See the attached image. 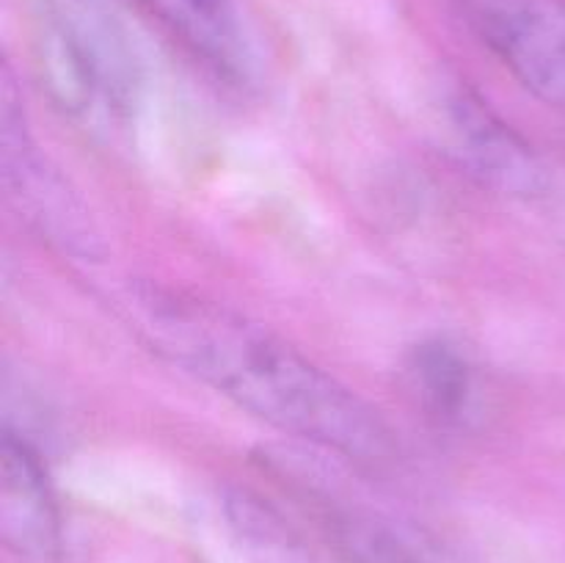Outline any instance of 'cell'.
<instances>
[{
  "instance_id": "6da1fadb",
  "label": "cell",
  "mask_w": 565,
  "mask_h": 563,
  "mask_svg": "<svg viewBox=\"0 0 565 563\" xmlns=\"http://www.w3.org/2000/svg\"><path fill=\"white\" fill-rule=\"evenodd\" d=\"M132 312L160 357L263 423L356 461L392 453L370 403L241 312L158 285L132 293Z\"/></svg>"
},
{
  "instance_id": "7a4b0ae2",
  "label": "cell",
  "mask_w": 565,
  "mask_h": 563,
  "mask_svg": "<svg viewBox=\"0 0 565 563\" xmlns=\"http://www.w3.org/2000/svg\"><path fill=\"white\" fill-rule=\"evenodd\" d=\"M50 97L88 125L127 119L143 86L136 0H33Z\"/></svg>"
},
{
  "instance_id": "3957f363",
  "label": "cell",
  "mask_w": 565,
  "mask_h": 563,
  "mask_svg": "<svg viewBox=\"0 0 565 563\" xmlns=\"http://www.w3.org/2000/svg\"><path fill=\"white\" fill-rule=\"evenodd\" d=\"M452 6L530 94L565 110V0H452Z\"/></svg>"
},
{
  "instance_id": "277c9868",
  "label": "cell",
  "mask_w": 565,
  "mask_h": 563,
  "mask_svg": "<svg viewBox=\"0 0 565 563\" xmlns=\"http://www.w3.org/2000/svg\"><path fill=\"white\" fill-rule=\"evenodd\" d=\"M3 177L22 219L64 254L97 259L99 232L58 169L39 152L11 83L3 86Z\"/></svg>"
},
{
  "instance_id": "5b68a950",
  "label": "cell",
  "mask_w": 565,
  "mask_h": 563,
  "mask_svg": "<svg viewBox=\"0 0 565 563\" xmlns=\"http://www.w3.org/2000/svg\"><path fill=\"white\" fill-rule=\"evenodd\" d=\"M0 535L25 561H55L64 544L58 497L31 439L3 431L0 442Z\"/></svg>"
},
{
  "instance_id": "8992f818",
  "label": "cell",
  "mask_w": 565,
  "mask_h": 563,
  "mask_svg": "<svg viewBox=\"0 0 565 563\" xmlns=\"http://www.w3.org/2000/svg\"><path fill=\"white\" fill-rule=\"evenodd\" d=\"M445 114L452 152L469 174L508 196H539L544 191L546 174L539 155L478 97L450 94Z\"/></svg>"
},
{
  "instance_id": "52a82bcc",
  "label": "cell",
  "mask_w": 565,
  "mask_h": 563,
  "mask_svg": "<svg viewBox=\"0 0 565 563\" xmlns=\"http://www.w3.org/2000/svg\"><path fill=\"white\" fill-rule=\"evenodd\" d=\"M171 36L180 39L213 75L232 86L252 83L257 70L252 31L237 0H136Z\"/></svg>"
},
{
  "instance_id": "ba28073f",
  "label": "cell",
  "mask_w": 565,
  "mask_h": 563,
  "mask_svg": "<svg viewBox=\"0 0 565 563\" xmlns=\"http://www.w3.org/2000/svg\"><path fill=\"white\" fill-rule=\"evenodd\" d=\"M408 390L425 417L439 425H458L475 401L472 364L456 346L445 340H425L406 362Z\"/></svg>"
},
{
  "instance_id": "9c48e42d",
  "label": "cell",
  "mask_w": 565,
  "mask_h": 563,
  "mask_svg": "<svg viewBox=\"0 0 565 563\" xmlns=\"http://www.w3.org/2000/svg\"><path fill=\"white\" fill-rule=\"evenodd\" d=\"M221 511L246 563H318L298 530L254 491L232 486L221 497Z\"/></svg>"
},
{
  "instance_id": "30bf717a",
  "label": "cell",
  "mask_w": 565,
  "mask_h": 563,
  "mask_svg": "<svg viewBox=\"0 0 565 563\" xmlns=\"http://www.w3.org/2000/svg\"><path fill=\"white\" fill-rule=\"evenodd\" d=\"M337 533L351 563H419V557L390 530L367 519H342Z\"/></svg>"
}]
</instances>
